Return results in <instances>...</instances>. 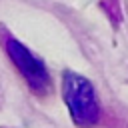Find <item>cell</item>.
Listing matches in <instances>:
<instances>
[{
    "label": "cell",
    "instance_id": "7a4b0ae2",
    "mask_svg": "<svg viewBox=\"0 0 128 128\" xmlns=\"http://www.w3.org/2000/svg\"><path fill=\"white\" fill-rule=\"evenodd\" d=\"M6 52H8V56L12 58V62L16 64V68L22 72V76L28 80L30 88H32L34 92L42 94V92L48 88V84H50V78H48V72H46L44 64H42L24 44H20V42H18L16 38H12V36L6 38Z\"/></svg>",
    "mask_w": 128,
    "mask_h": 128
},
{
    "label": "cell",
    "instance_id": "6da1fadb",
    "mask_svg": "<svg viewBox=\"0 0 128 128\" xmlns=\"http://www.w3.org/2000/svg\"><path fill=\"white\" fill-rule=\"evenodd\" d=\"M62 96L70 110L72 122L78 128H90L98 122L100 118L98 98L92 84L84 76L66 70L64 80H62Z\"/></svg>",
    "mask_w": 128,
    "mask_h": 128
}]
</instances>
